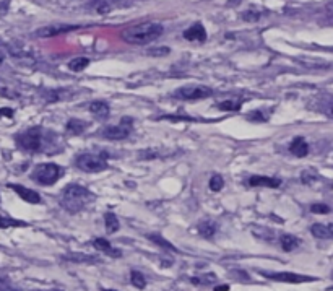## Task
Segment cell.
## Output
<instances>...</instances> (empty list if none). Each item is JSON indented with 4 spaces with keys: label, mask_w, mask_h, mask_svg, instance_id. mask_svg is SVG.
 <instances>
[{
    "label": "cell",
    "mask_w": 333,
    "mask_h": 291,
    "mask_svg": "<svg viewBox=\"0 0 333 291\" xmlns=\"http://www.w3.org/2000/svg\"><path fill=\"white\" fill-rule=\"evenodd\" d=\"M91 200H94V194L90 192V189L80 184H69L60 192L59 203L64 210L73 215L81 212Z\"/></svg>",
    "instance_id": "6da1fadb"
},
{
    "label": "cell",
    "mask_w": 333,
    "mask_h": 291,
    "mask_svg": "<svg viewBox=\"0 0 333 291\" xmlns=\"http://www.w3.org/2000/svg\"><path fill=\"white\" fill-rule=\"evenodd\" d=\"M163 34V26L155 22H145L129 26L127 30H123L120 33V37L129 44H148L156 41L158 37Z\"/></svg>",
    "instance_id": "7a4b0ae2"
},
{
    "label": "cell",
    "mask_w": 333,
    "mask_h": 291,
    "mask_svg": "<svg viewBox=\"0 0 333 291\" xmlns=\"http://www.w3.org/2000/svg\"><path fill=\"white\" fill-rule=\"evenodd\" d=\"M52 135L54 132L44 134L41 127H31L16 135V145L28 153H37L43 152L44 147L47 145V138H51Z\"/></svg>",
    "instance_id": "3957f363"
},
{
    "label": "cell",
    "mask_w": 333,
    "mask_h": 291,
    "mask_svg": "<svg viewBox=\"0 0 333 291\" xmlns=\"http://www.w3.org/2000/svg\"><path fill=\"white\" fill-rule=\"evenodd\" d=\"M65 174L64 168H60L59 164L55 163H43V164H37L33 173H31V179L41 185H52L60 177Z\"/></svg>",
    "instance_id": "277c9868"
},
{
    "label": "cell",
    "mask_w": 333,
    "mask_h": 291,
    "mask_svg": "<svg viewBox=\"0 0 333 291\" xmlns=\"http://www.w3.org/2000/svg\"><path fill=\"white\" fill-rule=\"evenodd\" d=\"M75 164L85 173H101L108 168L106 153H83L75 158Z\"/></svg>",
    "instance_id": "5b68a950"
},
{
    "label": "cell",
    "mask_w": 333,
    "mask_h": 291,
    "mask_svg": "<svg viewBox=\"0 0 333 291\" xmlns=\"http://www.w3.org/2000/svg\"><path fill=\"white\" fill-rule=\"evenodd\" d=\"M174 96L182 101H198L213 96V90L202 85H185L174 91Z\"/></svg>",
    "instance_id": "8992f818"
},
{
    "label": "cell",
    "mask_w": 333,
    "mask_h": 291,
    "mask_svg": "<svg viewBox=\"0 0 333 291\" xmlns=\"http://www.w3.org/2000/svg\"><path fill=\"white\" fill-rule=\"evenodd\" d=\"M132 130H133L132 117H122L117 126H111L101 130V135L108 140H123L132 134Z\"/></svg>",
    "instance_id": "52a82bcc"
},
{
    "label": "cell",
    "mask_w": 333,
    "mask_h": 291,
    "mask_svg": "<svg viewBox=\"0 0 333 291\" xmlns=\"http://www.w3.org/2000/svg\"><path fill=\"white\" fill-rule=\"evenodd\" d=\"M266 278H270L273 281H281V283H293V285H299V283H309V281H316V277H307V275H298V274H291V272H280V274H263Z\"/></svg>",
    "instance_id": "ba28073f"
},
{
    "label": "cell",
    "mask_w": 333,
    "mask_h": 291,
    "mask_svg": "<svg viewBox=\"0 0 333 291\" xmlns=\"http://www.w3.org/2000/svg\"><path fill=\"white\" fill-rule=\"evenodd\" d=\"M73 30H78V26H73V25H52V26L39 28V30L34 33V36H37V37H54V36H59V34H64V33L73 31Z\"/></svg>",
    "instance_id": "9c48e42d"
},
{
    "label": "cell",
    "mask_w": 333,
    "mask_h": 291,
    "mask_svg": "<svg viewBox=\"0 0 333 291\" xmlns=\"http://www.w3.org/2000/svg\"><path fill=\"white\" fill-rule=\"evenodd\" d=\"M184 39L187 41H198V43H205L206 41V30L202 23H194L192 26H189L187 30L182 33Z\"/></svg>",
    "instance_id": "30bf717a"
},
{
    "label": "cell",
    "mask_w": 333,
    "mask_h": 291,
    "mask_svg": "<svg viewBox=\"0 0 333 291\" xmlns=\"http://www.w3.org/2000/svg\"><path fill=\"white\" fill-rule=\"evenodd\" d=\"M8 187L20 195V199H23L25 202H28V203H41V195L37 192H34V191H31V189H28V187L20 185V184H8Z\"/></svg>",
    "instance_id": "8fae6325"
},
{
    "label": "cell",
    "mask_w": 333,
    "mask_h": 291,
    "mask_svg": "<svg viewBox=\"0 0 333 291\" xmlns=\"http://www.w3.org/2000/svg\"><path fill=\"white\" fill-rule=\"evenodd\" d=\"M93 246H94V249H96V251H101L102 254H106V256H109L112 259L122 257V252L119 249H116V247H112L111 242L108 239H104V238H96V239L93 241Z\"/></svg>",
    "instance_id": "7c38bea8"
},
{
    "label": "cell",
    "mask_w": 333,
    "mask_h": 291,
    "mask_svg": "<svg viewBox=\"0 0 333 291\" xmlns=\"http://www.w3.org/2000/svg\"><path fill=\"white\" fill-rule=\"evenodd\" d=\"M251 187H270V189H278L281 181L277 177H266V176H251L249 177Z\"/></svg>",
    "instance_id": "4fadbf2b"
},
{
    "label": "cell",
    "mask_w": 333,
    "mask_h": 291,
    "mask_svg": "<svg viewBox=\"0 0 333 291\" xmlns=\"http://www.w3.org/2000/svg\"><path fill=\"white\" fill-rule=\"evenodd\" d=\"M289 152H291L294 156L304 158V156L309 155V145H307V142H306V140H304L302 137H296V138H294L293 142L289 143Z\"/></svg>",
    "instance_id": "5bb4252c"
},
{
    "label": "cell",
    "mask_w": 333,
    "mask_h": 291,
    "mask_svg": "<svg viewBox=\"0 0 333 291\" xmlns=\"http://www.w3.org/2000/svg\"><path fill=\"white\" fill-rule=\"evenodd\" d=\"M90 112L93 116H96L98 119H108L109 117V105L108 102H104V101H93L90 102V106H88Z\"/></svg>",
    "instance_id": "9a60e30c"
},
{
    "label": "cell",
    "mask_w": 333,
    "mask_h": 291,
    "mask_svg": "<svg viewBox=\"0 0 333 291\" xmlns=\"http://www.w3.org/2000/svg\"><path fill=\"white\" fill-rule=\"evenodd\" d=\"M310 233L319 239H327V238H333V223L323 224V223H316L312 224Z\"/></svg>",
    "instance_id": "2e32d148"
},
{
    "label": "cell",
    "mask_w": 333,
    "mask_h": 291,
    "mask_svg": "<svg viewBox=\"0 0 333 291\" xmlns=\"http://www.w3.org/2000/svg\"><path fill=\"white\" fill-rule=\"evenodd\" d=\"M87 129H88V122H85L81 119H70L67 122V127H65L67 134H70V135H80Z\"/></svg>",
    "instance_id": "e0dca14e"
},
{
    "label": "cell",
    "mask_w": 333,
    "mask_h": 291,
    "mask_svg": "<svg viewBox=\"0 0 333 291\" xmlns=\"http://www.w3.org/2000/svg\"><path fill=\"white\" fill-rule=\"evenodd\" d=\"M280 242L284 252H293L294 249L301 246V241L296 236H293V234H283L280 238Z\"/></svg>",
    "instance_id": "ac0fdd59"
},
{
    "label": "cell",
    "mask_w": 333,
    "mask_h": 291,
    "mask_svg": "<svg viewBox=\"0 0 333 291\" xmlns=\"http://www.w3.org/2000/svg\"><path fill=\"white\" fill-rule=\"evenodd\" d=\"M197 230L200 233V236L212 238V236H215V233H216V223L212 221V220H203V221L198 223V228Z\"/></svg>",
    "instance_id": "d6986e66"
},
{
    "label": "cell",
    "mask_w": 333,
    "mask_h": 291,
    "mask_svg": "<svg viewBox=\"0 0 333 291\" xmlns=\"http://www.w3.org/2000/svg\"><path fill=\"white\" fill-rule=\"evenodd\" d=\"M104 221H106V231H108L109 234L119 231V228H120L119 220H117V217H116V215H114L112 212L104 213Z\"/></svg>",
    "instance_id": "ffe728a7"
},
{
    "label": "cell",
    "mask_w": 333,
    "mask_h": 291,
    "mask_svg": "<svg viewBox=\"0 0 333 291\" xmlns=\"http://www.w3.org/2000/svg\"><path fill=\"white\" fill-rule=\"evenodd\" d=\"M151 242H155L156 246H159V247H163V249H166V251H171V252H177V249L171 244L169 241H166L163 236H159V234H148L147 236Z\"/></svg>",
    "instance_id": "44dd1931"
},
{
    "label": "cell",
    "mask_w": 333,
    "mask_h": 291,
    "mask_svg": "<svg viewBox=\"0 0 333 291\" xmlns=\"http://www.w3.org/2000/svg\"><path fill=\"white\" fill-rule=\"evenodd\" d=\"M22 228V226H28L26 221H22V220H15V218H10V217H4V215H0V228L5 230V228Z\"/></svg>",
    "instance_id": "7402d4cb"
},
{
    "label": "cell",
    "mask_w": 333,
    "mask_h": 291,
    "mask_svg": "<svg viewBox=\"0 0 333 291\" xmlns=\"http://www.w3.org/2000/svg\"><path fill=\"white\" fill-rule=\"evenodd\" d=\"M242 106V98L239 99H226V101H221L218 102L216 108L221 109V111H239Z\"/></svg>",
    "instance_id": "603a6c76"
},
{
    "label": "cell",
    "mask_w": 333,
    "mask_h": 291,
    "mask_svg": "<svg viewBox=\"0 0 333 291\" xmlns=\"http://www.w3.org/2000/svg\"><path fill=\"white\" fill-rule=\"evenodd\" d=\"M64 259L70 260V262H77V264H91V262H99L98 257L87 256V254H69V256H65Z\"/></svg>",
    "instance_id": "cb8c5ba5"
},
{
    "label": "cell",
    "mask_w": 333,
    "mask_h": 291,
    "mask_svg": "<svg viewBox=\"0 0 333 291\" xmlns=\"http://www.w3.org/2000/svg\"><path fill=\"white\" fill-rule=\"evenodd\" d=\"M90 65V59L88 57H75L69 62V69L72 72H81Z\"/></svg>",
    "instance_id": "d4e9b609"
},
{
    "label": "cell",
    "mask_w": 333,
    "mask_h": 291,
    "mask_svg": "<svg viewBox=\"0 0 333 291\" xmlns=\"http://www.w3.org/2000/svg\"><path fill=\"white\" fill-rule=\"evenodd\" d=\"M130 283L135 286V288H138V289H143V288L147 286V280H145L143 275L140 274V272L132 270V274H130Z\"/></svg>",
    "instance_id": "484cf974"
},
{
    "label": "cell",
    "mask_w": 333,
    "mask_h": 291,
    "mask_svg": "<svg viewBox=\"0 0 333 291\" xmlns=\"http://www.w3.org/2000/svg\"><path fill=\"white\" fill-rule=\"evenodd\" d=\"M210 191L213 192H220L223 189V185H224V179H223V176L220 174H213L212 176V179H210Z\"/></svg>",
    "instance_id": "4316f807"
},
{
    "label": "cell",
    "mask_w": 333,
    "mask_h": 291,
    "mask_svg": "<svg viewBox=\"0 0 333 291\" xmlns=\"http://www.w3.org/2000/svg\"><path fill=\"white\" fill-rule=\"evenodd\" d=\"M190 281H192V283H195V285H212V283H215V281H216V275L215 274H208V275H203L202 278L195 277V278H192Z\"/></svg>",
    "instance_id": "83f0119b"
},
{
    "label": "cell",
    "mask_w": 333,
    "mask_h": 291,
    "mask_svg": "<svg viewBox=\"0 0 333 291\" xmlns=\"http://www.w3.org/2000/svg\"><path fill=\"white\" fill-rule=\"evenodd\" d=\"M310 212L316 213V215H327L331 210H330V206L325 203H314V205H310Z\"/></svg>",
    "instance_id": "f1b7e54d"
},
{
    "label": "cell",
    "mask_w": 333,
    "mask_h": 291,
    "mask_svg": "<svg viewBox=\"0 0 333 291\" xmlns=\"http://www.w3.org/2000/svg\"><path fill=\"white\" fill-rule=\"evenodd\" d=\"M316 179H317V174L314 173V171H304L302 176H301V181H302L304 184H307V185H310Z\"/></svg>",
    "instance_id": "f546056e"
},
{
    "label": "cell",
    "mask_w": 333,
    "mask_h": 291,
    "mask_svg": "<svg viewBox=\"0 0 333 291\" xmlns=\"http://www.w3.org/2000/svg\"><path fill=\"white\" fill-rule=\"evenodd\" d=\"M249 119H251L252 122H266V117L262 114L260 111H254V112H251V114H249Z\"/></svg>",
    "instance_id": "4dcf8cb0"
},
{
    "label": "cell",
    "mask_w": 333,
    "mask_h": 291,
    "mask_svg": "<svg viewBox=\"0 0 333 291\" xmlns=\"http://www.w3.org/2000/svg\"><path fill=\"white\" fill-rule=\"evenodd\" d=\"M0 291H20V289L13 288L5 278H0Z\"/></svg>",
    "instance_id": "1f68e13d"
},
{
    "label": "cell",
    "mask_w": 333,
    "mask_h": 291,
    "mask_svg": "<svg viewBox=\"0 0 333 291\" xmlns=\"http://www.w3.org/2000/svg\"><path fill=\"white\" fill-rule=\"evenodd\" d=\"M242 18L247 22H257L260 18V13H254V12H245L242 13Z\"/></svg>",
    "instance_id": "d6a6232c"
},
{
    "label": "cell",
    "mask_w": 333,
    "mask_h": 291,
    "mask_svg": "<svg viewBox=\"0 0 333 291\" xmlns=\"http://www.w3.org/2000/svg\"><path fill=\"white\" fill-rule=\"evenodd\" d=\"M15 111L12 108H0V117H13Z\"/></svg>",
    "instance_id": "836d02e7"
},
{
    "label": "cell",
    "mask_w": 333,
    "mask_h": 291,
    "mask_svg": "<svg viewBox=\"0 0 333 291\" xmlns=\"http://www.w3.org/2000/svg\"><path fill=\"white\" fill-rule=\"evenodd\" d=\"M8 10V2H0V16L5 15Z\"/></svg>",
    "instance_id": "e575fe53"
},
{
    "label": "cell",
    "mask_w": 333,
    "mask_h": 291,
    "mask_svg": "<svg viewBox=\"0 0 333 291\" xmlns=\"http://www.w3.org/2000/svg\"><path fill=\"white\" fill-rule=\"evenodd\" d=\"M215 291H230V285H221V286H215Z\"/></svg>",
    "instance_id": "d590c367"
},
{
    "label": "cell",
    "mask_w": 333,
    "mask_h": 291,
    "mask_svg": "<svg viewBox=\"0 0 333 291\" xmlns=\"http://www.w3.org/2000/svg\"><path fill=\"white\" fill-rule=\"evenodd\" d=\"M330 116H331V117H333V105H331V106H330Z\"/></svg>",
    "instance_id": "8d00e7d4"
},
{
    "label": "cell",
    "mask_w": 333,
    "mask_h": 291,
    "mask_svg": "<svg viewBox=\"0 0 333 291\" xmlns=\"http://www.w3.org/2000/svg\"><path fill=\"white\" fill-rule=\"evenodd\" d=\"M101 291H116V289H109V288H102Z\"/></svg>",
    "instance_id": "74e56055"
},
{
    "label": "cell",
    "mask_w": 333,
    "mask_h": 291,
    "mask_svg": "<svg viewBox=\"0 0 333 291\" xmlns=\"http://www.w3.org/2000/svg\"><path fill=\"white\" fill-rule=\"evenodd\" d=\"M2 62H4V57H0V65H2Z\"/></svg>",
    "instance_id": "f35d334b"
},
{
    "label": "cell",
    "mask_w": 333,
    "mask_h": 291,
    "mask_svg": "<svg viewBox=\"0 0 333 291\" xmlns=\"http://www.w3.org/2000/svg\"><path fill=\"white\" fill-rule=\"evenodd\" d=\"M47 291H62V289H47Z\"/></svg>",
    "instance_id": "ab89813d"
}]
</instances>
